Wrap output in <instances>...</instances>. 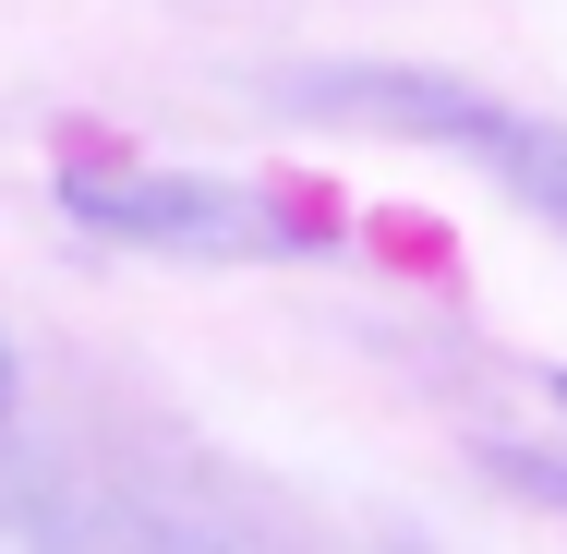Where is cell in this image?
I'll return each mask as SVG.
<instances>
[{"instance_id":"cell-1","label":"cell","mask_w":567,"mask_h":554,"mask_svg":"<svg viewBox=\"0 0 567 554\" xmlns=\"http://www.w3.org/2000/svg\"><path fill=\"white\" fill-rule=\"evenodd\" d=\"M61 206L85 229H110V241H145V253H266V241H290L229 181H182V169H73Z\"/></svg>"},{"instance_id":"cell-2","label":"cell","mask_w":567,"mask_h":554,"mask_svg":"<svg viewBox=\"0 0 567 554\" xmlns=\"http://www.w3.org/2000/svg\"><path fill=\"white\" fill-rule=\"evenodd\" d=\"M362 109L374 121H411V133H435V145H471V157H495L544 218L567 229V133H544V121H507V109H471V97H447V85H411V73H374L362 85Z\"/></svg>"},{"instance_id":"cell-3","label":"cell","mask_w":567,"mask_h":554,"mask_svg":"<svg viewBox=\"0 0 567 554\" xmlns=\"http://www.w3.org/2000/svg\"><path fill=\"white\" fill-rule=\"evenodd\" d=\"M0 410H12V349H0Z\"/></svg>"}]
</instances>
